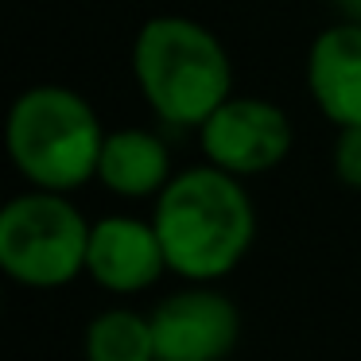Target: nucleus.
<instances>
[{"label":"nucleus","mask_w":361,"mask_h":361,"mask_svg":"<svg viewBox=\"0 0 361 361\" xmlns=\"http://www.w3.org/2000/svg\"><path fill=\"white\" fill-rule=\"evenodd\" d=\"M152 226L175 276L187 283H214L249 257L257 210L237 175L202 164L171 175L156 195Z\"/></svg>","instance_id":"f257e3e1"},{"label":"nucleus","mask_w":361,"mask_h":361,"mask_svg":"<svg viewBox=\"0 0 361 361\" xmlns=\"http://www.w3.org/2000/svg\"><path fill=\"white\" fill-rule=\"evenodd\" d=\"M133 74L164 125L202 128L233 97V63L221 39L187 16H152L133 39Z\"/></svg>","instance_id":"f03ea898"},{"label":"nucleus","mask_w":361,"mask_h":361,"mask_svg":"<svg viewBox=\"0 0 361 361\" xmlns=\"http://www.w3.org/2000/svg\"><path fill=\"white\" fill-rule=\"evenodd\" d=\"M16 171L39 190H78L97 179L105 128L94 105L66 86H32L12 102L4 125Z\"/></svg>","instance_id":"7ed1b4c3"},{"label":"nucleus","mask_w":361,"mask_h":361,"mask_svg":"<svg viewBox=\"0 0 361 361\" xmlns=\"http://www.w3.org/2000/svg\"><path fill=\"white\" fill-rule=\"evenodd\" d=\"M90 226L63 190L32 187L0 210V268L24 288H63L86 272Z\"/></svg>","instance_id":"20e7f679"},{"label":"nucleus","mask_w":361,"mask_h":361,"mask_svg":"<svg viewBox=\"0 0 361 361\" xmlns=\"http://www.w3.org/2000/svg\"><path fill=\"white\" fill-rule=\"evenodd\" d=\"M206 164L252 179L268 175L288 159L291 152V121L280 105L264 97H226L198 128Z\"/></svg>","instance_id":"39448f33"},{"label":"nucleus","mask_w":361,"mask_h":361,"mask_svg":"<svg viewBox=\"0 0 361 361\" xmlns=\"http://www.w3.org/2000/svg\"><path fill=\"white\" fill-rule=\"evenodd\" d=\"M156 361H226L241 338V311L218 288L190 283L156 303Z\"/></svg>","instance_id":"423d86ee"},{"label":"nucleus","mask_w":361,"mask_h":361,"mask_svg":"<svg viewBox=\"0 0 361 361\" xmlns=\"http://www.w3.org/2000/svg\"><path fill=\"white\" fill-rule=\"evenodd\" d=\"M167 268L164 245L152 221L109 214L90 226V249H86V276L97 288L113 295H136L152 288Z\"/></svg>","instance_id":"0eeeda50"},{"label":"nucleus","mask_w":361,"mask_h":361,"mask_svg":"<svg viewBox=\"0 0 361 361\" xmlns=\"http://www.w3.org/2000/svg\"><path fill=\"white\" fill-rule=\"evenodd\" d=\"M307 90L330 125H361V20L319 32L307 55Z\"/></svg>","instance_id":"6e6552de"},{"label":"nucleus","mask_w":361,"mask_h":361,"mask_svg":"<svg viewBox=\"0 0 361 361\" xmlns=\"http://www.w3.org/2000/svg\"><path fill=\"white\" fill-rule=\"evenodd\" d=\"M97 183L117 198H156L171 183V152L148 128L105 133Z\"/></svg>","instance_id":"1a4fd4ad"},{"label":"nucleus","mask_w":361,"mask_h":361,"mask_svg":"<svg viewBox=\"0 0 361 361\" xmlns=\"http://www.w3.org/2000/svg\"><path fill=\"white\" fill-rule=\"evenodd\" d=\"M82 350L86 361H156L152 319L128 307H109L97 319H90Z\"/></svg>","instance_id":"9d476101"},{"label":"nucleus","mask_w":361,"mask_h":361,"mask_svg":"<svg viewBox=\"0 0 361 361\" xmlns=\"http://www.w3.org/2000/svg\"><path fill=\"white\" fill-rule=\"evenodd\" d=\"M330 167L334 179L350 190H361V125H345L334 136V152H330Z\"/></svg>","instance_id":"9b49d317"}]
</instances>
